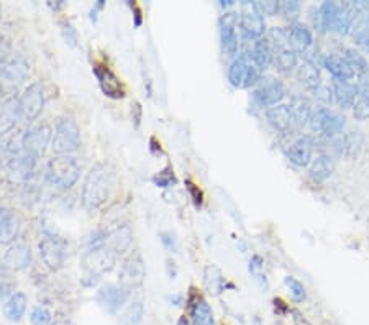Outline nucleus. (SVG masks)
Wrapping results in <instances>:
<instances>
[{"instance_id": "31", "label": "nucleus", "mask_w": 369, "mask_h": 325, "mask_svg": "<svg viewBox=\"0 0 369 325\" xmlns=\"http://www.w3.org/2000/svg\"><path fill=\"white\" fill-rule=\"evenodd\" d=\"M297 79L302 84V88L309 92H315L320 86H322V74H320V68L315 64L302 59L297 66Z\"/></svg>"}, {"instance_id": "4", "label": "nucleus", "mask_w": 369, "mask_h": 325, "mask_svg": "<svg viewBox=\"0 0 369 325\" xmlns=\"http://www.w3.org/2000/svg\"><path fill=\"white\" fill-rule=\"evenodd\" d=\"M238 25L242 30V36L246 43H253L266 33V17L260 10L258 2H245L240 4Z\"/></svg>"}, {"instance_id": "18", "label": "nucleus", "mask_w": 369, "mask_h": 325, "mask_svg": "<svg viewBox=\"0 0 369 325\" xmlns=\"http://www.w3.org/2000/svg\"><path fill=\"white\" fill-rule=\"evenodd\" d=\"M243 53L248 54V58L255 63V66L258 68L261 73L269 68L271 64H274L276 50L274 46L271 45V41L267 40V36H263L260 38V40L250 43L248 50Z\"/></svg>"}, {"instance_id": "56", "label": "nucleus", "mask_w": 369, "mask_h": 325, "mask_svg": "<svg viewBox=\"0 0 369 325\" xmlns=\"http://www.w3.org/2000/svg\"><path fill=\"white\" fill-rule=\"evenodd\" d=\"M0 15H2V7H0Z\"/></svg>"}, {"instance_id": "48", "label": "nucleus", "mask_w": 369, "mask_h": 325, "mask_svg": "<svg viewBox=\"0 0 369 325\" xmlns=\"http://www.w3.org/2000/svg\"><path fill=\"white\" fill-rule=\"evenodd\" d=\"M186 186H187V189H189L192 200L196 202V207H200V205H202V192L199 191V187H197L192 181H186Z\"/></svg>"}, {"instance_id": "36", "label": "nucleus", "mask_w": 369, "mask_h": 325, "mask_svg": "<svg viewBox=\"0 0 369 325\" xmlns=\"http://www.w3.org/2000/svg\"><path fill=\"white\" fill-rule=\"evenodd\" d=\"M144 316V306L141 301H133L122 316V325H140Z\"/></svg>"}, {"instance_id": "15", "label": "nucleus", "mask_w": 369, "mask_h": 325, "mask_svg": "<svg viewBox=\"0 0 369 325\" xmlns=\"http://www.w3.org/2000/svg\"><path fill=\"white\" fill-rule=\"evenodd\" d=\"M366 137L361 130H350L338 135V137L331 140V150L341 158L353 160L361 153L363 146H365Z\"/></svg>"}, {"instance_id": "5", "label": "nucleus", "mask_w": 369, "mask_h": 325, "mask_svg": "<svg viewBox=\"0 0 369 325\" xmlns=\"http://www.w3.org/2000/svg\"><path fill=\"white\" fill-rule=\"evenodd\" d=\"M228 83L237 89H250L256 88L261 79H263V73L255 66L246 53H240L237 58L230 63L228 73H227Z\"/></svg>"}, {"instance_id": "28", "label": "nucleus", "mask_w": 369, "mask_h": 325, "mask_svg": "<svg viewBox=\"0 0 369 325\" xmlns=\"http://www.w3.org/2000/svg\"><path fill=\"white\" fill-rule=\"evenodd\" d=\"M18 120V97L12 96L4 104H0V138H4L9 132H12Z\"/></svg>"}, {"instance_id": "44", "label": "nucleus", "mask_w": 369, "mask_h": 325, "mask_svg": "<svg viewBox=\"0 0 369 325\" xmlns=\"http://www.w3.org/2000/svg\"><path fill=\"white\" fill-rule=\"evenodd\" d=\"M154 184H156L158 187H169L173 186V184L176 182V177L173 175V171H171V167H166L164 171L159 172V175H156L153 177Z\"/></svg>"}, {"instance_id": "57", "label": "nucleus", "mask_w": 369, "mask_h": 325, "mask_svg": "<svg viewBox=\"0 0 369 325\" xmlns=\"http://www.w3.org/2000/svg\"><path fill=\"white\" fill-rule=\"evenodd\" d=\"M368 224H369V219H368Z\"/></svg>"}, {"instance_id": "25", "label": "nucleus", "mask_w": 369, "mask_h": 325, "mask_svg": "<svg viewBox=\"0 0 369 325\" xmlns=\"http://www.w3.org/2000/svg\"><path fill=\"white\" fill-rule=\"evenodd\" d=\"M132 243H133V232L128 225H119L107 234L105 245L110 248L115 257L125 254L132 248Z\"/></svg>"}, {"instance_id": "12", "label": "nucleus", "mask_w": 369, "mask_h": 325, "mask_svg": "<svg viewBox=\"0 0 369 325\" xmlns=\"http://www.w3.org/2000/svg\"><path fill=\"white\" fill-rule=\"evenodd\" d=\"M238 14L237 12H225L218 20V35H220V46L227 58L235 59L238 56Z\"/></svg>"}, {"instance_id": "23", "label": "nucleus", "mask_w": 369, "mask_h": 325, "mask_svg": "<svg viewBox=\"0 0 369 325\" xmlns=\"http://www.w3.org/2000/svg\"><path fill=\"white\" fill-rule=\"evenodd\" d=\"M266 122L277 133H289V130L294 127V118L289 104H279L266 110Z\"/></svg>"}, {"instance_id": "37", "label": "nucleus", "mask_w": 369, "mask_h": 325, "mask_svg": "<svg viewBox=\"0 0 369 325\" xmlns=\"http://www.w3.org/2000/svg\"><path fill=\"white\" fill-rule=\"evenodd\" d=\"M301 12H302V5L301 2H297V0H284V2H281L279 14L289 21V25L297 24L299 17H301Z\"/></svg>"}, {"instance_id": "14", "label": "nucleus", "mask_w": 369, "mask_h": 325, "mask_svg": "<svg viewBox=\"0 0 369 325\" xmlns=\"http://www.w3.org/2000/svg\"><path fill=\"white\" fill-rule=\"evenodd\" d=\"M120 284L127 286V288H138L143 284L144 278H146V267L141 254L138 252H133L123 259L120 271H119Z\"/></svg>"}, {"instance_id": "17", "label": "nucleus", "mask_w": 369, "mask_h": 325, "mask_svg": "<svg viewBox=\"0 0 369 325\" xmlns=\"http://www.w3.org/2000/svg\"><path fill=\"white\" fill-rule=\"evenodd\" d=\"M30 63L20 54H14V56L7 58L0 66V78L12 84L25 83L30 78Z\"/></svg>"}, {"instance_id": "1", "label": "nucleus", "mask_w": 369, "mask_h": 325, "mask_svg": "<svg viewBox=\"0 0 369 325\" xmlns=\"http://www.w3.org/2000/svg\"><path fill=\"white\" fill-rule=\"evenodd\" d=\"M117 187V170L109 161L90 167L82 184V205L87 210L100 209L112 197Z\"/></svg>"}, {"instance_id": "8", "label": "nucleus", "mask_w": 369, "mask_h": 325, "mask_svg": "<svg viewBox=\"0 0 369 325\" xmlns=\"http://www.w3.org/2000/svg\"><path fill=\"white\" fill-rule=\"evenodd\" d=\"M45 102L46 97L43 86L40 83H31L18 97L20 122L33 123L40 117L43 107H45Z\"/></svg>"}, {"instance_id": "32", "label": "nucleus", "mask_w": 369, "mask_h": 325, "mask_svg": "<svg viewBox=\"0 0 369 325\" xmlns=\"http://www.w3.org/2000/svg\"><path fill=\"white\" fill-rule=\"evenodd\" d=\"M356 15H358L356 2H340L338 15H336L335 25L333 29H331V31H335V33L340 36L348 35L353 29V24H355Z\"/></svg>"}, {"instance_id": "11", "label": "nucleus", "mask_w": 369, "mask_h": 325, "mask_svg": "<svg viewBox=\"0 0 369 325\" xmlns=\"http://www.w3.org/2000/svg\"><path fill=\"white\" fill-rule=\"evenodd\" d=\"M53 142V130L48 123H36L21 133V146L35 158H41Z\"/></svg>"}, {"instance_id": "47", "label": "nucleus", "mask_w": 369, "mask_h": 325, "mask_svg": "<svg viewBox=\"0 0 369 325\" xmlns=\"http://www.w3.org/2000/svg\"><path fill=\"white\" fill-rule=\"evenodd\" d=\"M63 33H64V40H66V43H69V45H71V46H76L77 33H76V30H74L71 25L63 24Z\"/></svg>"}, {"instance_id": "21", "label": "nucleus", "mask_w": 369, "mask_h": 325, "mask_svg": "<svg viewBox=\"0 0 369 325\" xmlns=\"http://www.w3.org/2000/svg\"><path fill=\"white\" fill-rule=\"evenodd\" d=\"M92 73L97 78L100 89L107 97H110V99H123L125 97V88L109 68L102 66V64H94Z\"/></svg>"}, {"instance_id": "51", "label": "nucleus", "mask_w": 369, "mask_h": 325, "mask_svg": "<svg viewBox=\"0 0 369 325\" xmlns=\"http://www.w3.org/2000/svg\"><path fill=\"white\" fill-rule=\"evenodd\" d=\"M233 5H235V2H233V0H222V2H220V7H222V9H228V7H233Z\"/></svg>"}, {"instance_id": "16", "label": "nucleus", "mask_w": 369, "mask_h": 325, "mask_svg": "<svg viewBox=\"0 0 369 325\" xmlns=\"http://www.w3.org/2000/svg\"><path fill=\"white\" fill-rule=\"evenodd\" d=\"M314 148L315 140L312 135H301L287 146V160L297 167H309L310 162H312Z\"/></svg>"}, {"instance_id": "43", "label": "nucleus", "mask_w": 369, "mask_h": 325, "mask_svg": "<svg viewBox=\"0 0 369 325\" xmlns=\"http://www.w3.org/2000/svg\"><path fill=\"white\" fill-rule=\"evenodd\" d=\"M312 94H314L315 99H317L319 102H322V104H325V105H330L331 102H335L333 100V89H331V86L322 84L317 91L312 92Z\"/></svg>"}, {"instance_id": "33", "label": "nucleus", "mask_w": 369, "mask_h": 325, "mask_svg": "<svg viewBox=\"0 0 369 325\" xmlns=\"http://www.w3.org/2000/svg\"><path fill=\"white\" fill-rule=\"evenodd\" d=\"M189 316L192 325H215V316L212 307L202 296H196L189 304Z\"/></svg>"}, {"instance_id": "50", "label": "nucleus", "mask_w": 369, "mask_h": 325, "mask_svg": "<svg viewBox=\"0 0 369 325\" xmlns=\"http://www.w3.org/2000/svg\"><path fill=\"white\" fill-rule=\"evenodd\" d=\"M168 269H169V278L174 279L176 273H178V271H176V267H174L173 262H168Z\"/></svg>"}, {"instance_id": "13", "label": "nucleus", "mask_w": 369, "mask_h": 325, "mask_svg": "<svg viewBox=\"0 0 369 325\" xmlns=\"http://www.w3.org/2000/svg\"><path fill=\"white\" fill-rule=\"evenodd\" d=\"M130 296H132L130 288H127V286H123L120 283L119 284L109 283V284H104L102 288L97 291L95 299H97L100 307H104L107 312L115 314L119 312L128 301H130Z\"/></svg>"}, {"instance_id": "20", "label": "nucleus", "mask_w": 369, "mask_h": 325, "mask_svg": "<svg viewBox=\"0 0 369 325\" xmlns=\"http://www.w3.org/2000/svg\"><path fill=\"white\" fill-rule=\"evenodd\" d=\"M4 263L10 271H25L33 263V253L26 243H12L4 254Z\"/></svg>"}, {"instance_id": "3", "label": "nucleus", "mask_w": 369, "mask_h": 325, "mask_svg": "<svg viewBox=\"0 0 369 325\" xmlns=\"http://www.w3.org/2000/svg\"><path fill=\"white\" fill-rule=\"evenodd\" d=\"M81 128L73 117H61L53 132L51 150L55 156H73L81 148Z\"/></svg>"}, {"instance_id": "9", "label": "nucleus", "mask_w": 369, "mask_h": 325, "mask_svg": "<svg viewBox=\"0 0 369 325\" xmlns=\"http://www.w3.org/2000/svg\"><path fill=\"white\" fill-rule=\"evenodd\" d=\"M38 252L41 262L51 271H58L64 267L68 258V247L63 238L46 234L38 243Z\"/></svg>"}, {"instance_id": "34", "label": "nucleus", "mask_w": 369, "mask_h": 325, "mask_svg": "<svg viewBox=\"0 0 369 325\" xmlns=\"http://www.w3.org/2000/svg\"><path fill=\"white\" fill-rule=\"evenodd\" d=\"M274 66L279 73L291 74L294 69H297L299 66V54L296 51H292L291 48H284V50L276 51Z\"/></svg>"}, {"instance_id": "30", "label": "nucleus", "mask_w": 369, "mask_h": 325, "mask_svg": "<svg viewBox=\"0 0 369 325\" xmlns=\"http://www.w3.org/2000/svg\"><path fill=\"white\" fill-rule=\"evenodd\" d=\"M26 306H28V299H26L23 292H14V294L4 302L2 306L4 317L7 319L9 322L18 324L23 321L26 314Z\"/></svg>"}, {"instance_id": "41", "label": "nucleus", "mask_w": 369, "mask_h": 325, "mask_svg": "<svg viewBox=\"0 0 369 325\" xmlns=\"http://www.w3.org/2000/svg\"><path fill=\"white\" fill-rule=\"evenodd\" d=\"M250 273L255 276L256 281H260L261 286H267L266 283V276L263 274V259L258 254H255L253 258L250 259Z\"/></svg>"}, {"instance_id": "38", "label": "nucleus", "mask_w": 369, "mask_h": 325, "mask_svg": "<svg viewBox=\"0 0 369 325\" xmlns=\"http://www.w3.org/2000/svg\"><path fill=\"white\" fill-rule=\"evenodd\" d=\"M284 284H286V288L289 289V294H291L294 302L301 304V302H304V301L307 299V291H306V288H304V284L299 279L292 278V276H286Z\"/></svg>"}, {"instance_id": "10", "label": "nucleus", "mask_w": 369, "mask_h": 325, "mask_svg": "<svg viewBox=\"0 0 369 325\" xmlns=\"http://www.w3.org/2000/svg\"><path fill=\"white\" fill-rule=\"evenodd\" d=\"M286 86L277 78H263L253 91V102L261 108H271L282 104L286 97Z\"/></svg>"}, {"instance_id": "46", "label": "nucleus", "mask_w": 369, "mask_h": 325, "mask_svg": "<svg viewBox=\"0 0 369 325\" xmlns=\"http://www.w3.org/2000/svg\"><path fill=\"white\" fill-rule=\"evenodd\" d=\"M14 283L12 281H0V302H5L14 294Z\"/></svg>"}, {"instance_id": "35", "label": "nucleus", "mask_w": 369, "mask_h": 325, "mask_svg": "<svg viewBox=\"0 0 369 325\" xmlns=\"http://www.w3.org/2000/svg\"><path fill=\"white\" fill-rule=\"evenodd\" d=\"M345 59L350 63V66L353 68V71L356 73V76L360 78H365L369 74V63L365 58V54L361 51H358L356 48H345Z\"/></svg>"}, {"instance_id": "53", "label": "nucleus", "mask_w": 369, "mask_h": 325, "mask_svg": "<svg viewBox=\"0 0 369 325\" xmlns=\"http://www.w3.org/2000/svg\"><path fill=\"white\" fill-rule=\"evenodd\" d=\"M5 155V142L2 138H0V158Z\"/></svg>"}, {"instance_id": "45", "label": "nucleus", "mask_w": 369, "mask_h": 325, "mask_svg": "<svg viewBox=\"0 0 369 325\" xmlns=\"http://www.w3.org/2000/svg\"><path fill=\"white\" fill-rule=\"evenodd\" d=\"M260 10L263 12L264 17H276L281 12V2L269 0V2H258Z\"/></svg>"}, {"instance_id": "49", "label": "nucleus", "mask_w": 369, "mask_h": 325, "mask_svg": "<svg viewBox=\"0 0 369 325\" xmlns=\"http://www.w3.org/2000/svg\"><path fill=\"white\" fill-rule=\"evenodd\" d=\"M10 273H12V271L7 268V264H5L4 262H0V281H7Z\"/></svg>"}, {"instance_id": "29", "label": "nucleus", "mask_w": 369, "mask_h": 325, "mask_svg": "<svg viewBox=\"0 0 369 325\" xmlns=\"http://www.w3.org/2000/svg\"><path fill=\"white\" fill-rule=\"evenodd\" d=\"M289 107H291V112H292L294 127L304 128L306 125H309L310 118H312V113H314V104L307 96H302V94L292 96Z\"/></svg>"}, {"instance_id": "55", "label": "nucleus", "mask_w": 369, "mask_h": 325, "mask_svg": "<svg viewBox=\"0 0 369 325\" xmlns=\"http://www.w3.org/2000/svg\"><path fill=\"white\" fill-rule=\"evenodd\" d=\"M51 325H71V324H69L68 321H56V322H53Z\"/></svg>"}, {"instance_id": "27", "label": "nucleus", "mask_w": 369, "mask_h": 325, "mask_svg": "<svg viewBox=\"0 0 369 325\" xmlns=\"http://www.w3.org/2000/svg\"><path fill=\"white\" fill-rule=\"evenodd\" d=\"M333 170H335L333 158L327 153H320L317 158H314L312 162L309 165L307 175L312 182L322 184L333 175Z\"/></svg>"}, {"instance_id": "39", "label": "nucleus", "mask_w": 369, "mask_h": 325, "mask_svg": "<svg viewBox=\"0 0 369 325\" xmlns=\"http://www.w3.org/2000/svg\"><path fill=\"white\" fill-rule=\"evenodd\" d=\"M353 110V117L356 118V120H368L369 118V96L366 92L360 91V94H358L355 104L351 107Z\"/></svg>"}, {"instance_id": "19", "label": "nucleus", "mask_w": 369, "mask_h": 325, "mask_svg": "<svg viewBox=\"0 0 369 325\" xmlns=\"http://www.w3.org/2000/svg\"><path fill=\"white\" fill-rule=\"evenodd\" d=\"M21 229V219L17 210L0 207V245H12Z\"/></svg>"}, {"instance_id": "24", "label": "nucleus", "mask_w": 369, "mask_h": 325, "mask_svg": "<svg viewBox=\"0 0 369 325\" xmlns=\"http://www.w3.org/2000/svg\"><path fill=\"white\" fill-rule=\"evenodd\" d=\"M323 68L327 69L328 74L335 81H346V83H351V81L356 78V73L353 71L350 63L346 61L345 56H341V54H327L323 59Z\"/></svg>"}, {"instance_id": "22", "label": "nucleus", "mask_w": 369, "mask_h": 325, "mask_svg": "<svg viewBox=\"0 0 369 325\" xmlns=\"http://www.w3.org/2000/svg\"><path fill=\"white\" fill-rule=\"evenodd\" d=\"M287 43L289 48L297 54H304L314 46V35L307 25L301 24H291L287 26Z\"/></svg>"}, {"instance_id": "42", "label": "nucleus", "mask_w": 369, "mask_h": 325, "mask_svg": "<svg viewBox=\"0 0 369 325\" xmlns=\"http://www.w3.org/2000/svg\"><path fill=\"white\" fill-rule=\"evenodd\" d=\"M159 240H161L163 247H164L166 250H168L169 253H176V252H178L179 242H178V237H176L174 232H171V230L161 232V234H159Z\"/></svg>"}, {"instance_id": "52", "label": "nucleus", "mask_w": 369, "mask_h": 325, "mask_svg": "<svg viewBox=\"0 0 369 325\" xmlns=\"http://www.w3.org/2000/svg\"><path fill=\"white\" fill-rule=\"evenodd\" d=\"M4 53H5L4 41H2V38H0V66H2V63L5 61V59H4Z\"/></svg>"}, {"instance_id": "54", "label": "nucleus", "mask_w": 369, "mask_h": 325, "mask_svg": "<svg viewBox=\"0 0 369 325\" xmlns=\"http://www.w3.org/2000/svg\"><path fill=\"white\" fill-rule=\"evenodd\" d=\"M178 325H191V322L189 321H187V319H179V322H178Z\"/></svg>"}, {"instance_id": "26", "label": "nucleus", "mask_w": 369, "mask_h": 325, "mask_svg": "<svg viewBox=\"0 0 369 325\" xmlns=\"http://www.w3.org/2000/svg\"><path fill=\"white\" fill-rule=\"evenodd\" d=\"M331 89H333V100L340 108H351L355 104L360 88L355 83H346V81H331Z\"/></svg>"}, {"instance_id": "2", "label": "nucleus", "mask_w": 369, "mask_h": 325, "mask_svg": "<svg viewBox=\"0 0 369 325\" xmlns=\"http://www.w3.org/2000/svg\"><path fill=\"white\" fill-rule=\"evenodd\" d=\"M81 177V165L74 156H53L45 170L48 186L58 191H69L76 186Z\"/></svg>"}, {"instance_id": "7", "label": "nucleus", "mask_w": 369, "mask_h": 325, "mask_svg": "<svg viewBox=\"0 0 369 325\" xmlns=\"http://www.w3.org/2000/svg\"><path fill=\"white\" fill-rule=\"evenodd\" d=\"M117 257L107 245L87 248L81 258V267L85 278L99 279L105 273H110L115 267Z\"/></svg>"}, {"instance_id": "6", "label": "nucleus", "mask_w": 369, "mask_h": 325, "mask_svg": "<svg viewBox=\"0 0 369 325\" xmlns=\"http://www.w3.org/2000/svg\"><path fill=\"white\" fill-rule=\"evenodd\" d=\"M309 127L319 137L333 140L343 133V128L346 127V118L328 107H319L314 108Z\"/></svg>"}, {"instance_id": "40", "label": "nucleus", "mask_w": 369, "mask_h": 325, "mask_svg": "<svg viewBox=\"0 0 369 325\" xmlns=\"http://www.w3.org/2000/svg\"><path fill=\"white\" fill-rule=\"evenodd\" d=\"M30 322L31 325H51L53 324V316L46 307L36 306L30 314Z\"/></svg>"}]
</instances>
